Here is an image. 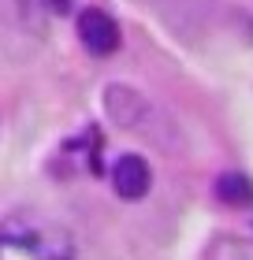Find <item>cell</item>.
Segmentation results:
<instances>
[{
    "instance_id": "obj_1",
    "label": "cell",
    "mask_w": 253,
    "mask_h": 260,
    "mask_svg": "<svg viewBox=\"0 0 253 260\" xmlns=\"http://www.w3.org/2000/svg\"><path fill=\"white\" fill-rule=\"evenodd\" d=\"M75 238L67 227L38 216V212H11L0 223V260H71Z\"/></svg>"
},
{
    "instance_id": "obj_2",
    "label": "cell",
    "mask_w": 253,
    "mask_h": 260,
    "mask_svg": "<svg viewBox=\"0 0 253 260\" xmlns=\"http://www.w3.org/2000/svg\"><path fill=\"white\" fill-rule=\"evenodd\" d=\"M104 115L123 130H146V119L153 115V104L134 86L112 82V86H104Z\"/></svg>"
},
{
    "instance_id": "obj_3",
    "label": "cell",
    "mask_w": 253,
    "mask_h": 260,
    "mask_svg": "<svg viewBox=\"0 0 253 260\" xmlns=\"http://www.w3.org/2000/svg\"><path fill=\"white\" fill-rule=\"evenodd\" d=\"M78 41L90 56H112L119 49V41H123V34H119V22L104 8L90 4L78 11Z\"/></svg>"
},
{
    "instance_id": "obj_4",
    "label": "cell",
    "mask_w": 253,
    "mask_h": 260,
    "mask_svg": "<svg viewBox=\"0 0 253 260\" xmlns=\"http://www.w3.org/2000/svg\"><path fill=\"white\" fill-rule=\"evenodd\" d=\"M153 186V171L146 156H138V152H123V156H116L112 164V190L123 197V201H142L149 193Z\"/></svg>"
},
{
    "instance_id": "obj_5",
    "label": "cell",
    "mask_w": 253,
    "mask_h": 260,
    "mask_svg": "<svg viewBox=\"0 0 253 260\" xmlns=\"http://www.w3.org/2000/svg\"><path fill=\"white\" fill-rule=\"evenodd\" d=\"M216 197L223 201L227 208H249L253 205V179L242 171H223L216 179Z\"/></svg>"
},
{
    "instance_id": "obj_6",
    "label": "cell",
    "mask_w": 253,
    "mask_h": 260,
    "mask_svg": "<svg viewBox=\"0 0 253 260\" xmlns=\"http://www.w3.org/2000/svg\"><path fill=\"white\" fill-rule=\"evenodd\" d=\"M205 260H253V238L242 234H216L205 245Z\"/></svg>"
},
{
    "instance_id": "obj_7",
    "label": "cell",
    "mask_w": 253,
    "mask_h": 260,
    "mask_svg": "<svg viewBox=\"0 0 253 260\" xmlns=\"http://www.w3.org/2000/svg\"><path fill=\"white\" fill-rule=\"evenodd\" d=\"M11 11H19L22 15V26H34V30H45V22H41V11H38V0H8Z\"/></svg>"
},
{
    "instance_id": "obj_8",
    "label": "cell",
    "mask_w": 253,
    "mask_h": 260,
    "mask_svg": "<svg viewBox=\"0 0 253 260\" xmlns=\"http://www.w3.org/2000/svg\"><path fill=\"white\" fill-rule=\"evenodd\" d=\"M45 8H49V11H60V15H67V11L75 8V0H45Z\"/></svg>"
}]
</instances>
